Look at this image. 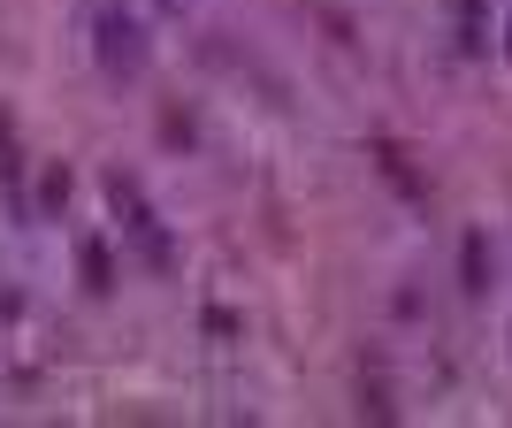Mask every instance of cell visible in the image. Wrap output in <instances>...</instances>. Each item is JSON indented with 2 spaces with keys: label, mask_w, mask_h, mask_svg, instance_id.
I'll return each instance as SVG.
<instances>
[{
  "label": "cell",
  "mask_w": 512,
  "mask_h": 428,
  "mask_svg": "<svg viewBox=\"0 0 512 428\" xmlns=\"http://www.w3.org/2000/svg\"><path fill=\"white\" fill-rule=\"evenodd\" d=\"M115 207H123V230L138 237V245H146V260H153V268H169V237H161L153 207L138 199V184H123V176H115Z\"/></svg>",
  "instance_id": "cell-1"
},
{
  "label": "cell",
  "mask_w": 512,
  "mask_h": 428,
  "mask_svg": "<svg viewBox=\"0 0 512 428\" xmlns=\"http://www.w3.org/2000/svg\"><path fill=\"white\" fill-rule=\"evenodd\" d=\"M100 62L107 69H138V62H146V46H138V23H130V16H100Z\"/></svg>",
  "instance_id": "cell-2"
},
{
  "label": "cell",
  "mask_w": 512,
  "mask_h": 428,
  "mask_svg": "<svg viewBox=\"0 0 512 428\" xmlns=\"http://www.w3.org/2000/svg\"><path fill=\"white\" fill-rule=\"evenodd\" d=\"M451 8H459V46L474 54V46H482V16H474V0H451Z\"/></svg>",
  "instance_id": "cell-3"
}]
</instances>
